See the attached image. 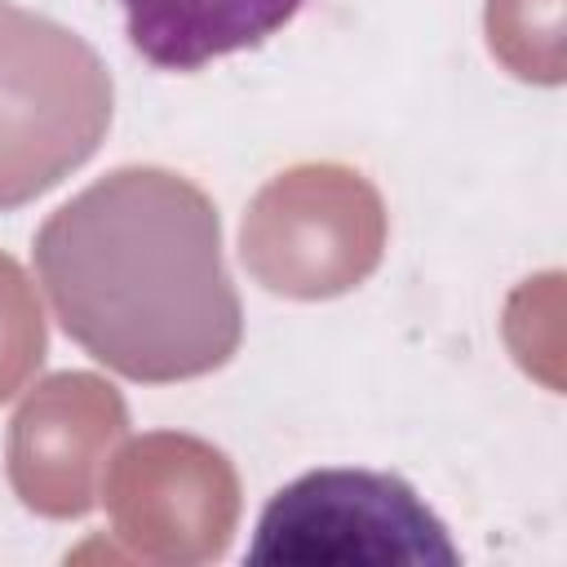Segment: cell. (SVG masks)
<instances>
[{
	"label": "cell",
	"mask_w": 567,
	"mask_h": 567,
	"mask_svg": "<svg viewBox=\"0 0 567 567\" xmlns=\"http://www.w3.org/2000/svg\"><path fill=\"white\" fill-rule=\"evenodd\" d=\"M58 328L102 368L168 385L221 368L244 337L213 199L128 164L71 195L31 248Z\"/></svg>",
	"instance_id": "6da1fadb"
},
{
	"label": "cell",
	"mask_w": 567,
	"mask_h": 567,
	"mask_svg": "<svg viewBox=\"0 0 567 567\" xmlns=\"http://www.w3.org/2000/svg\"><path fill=\"white\" fill-rule=\"evenodd\" d=\"M111 124V75L62 22L0 0V208L80 168Z\"/></svg>",
	"instance_id": "7a4b0ae2"
},
{
	"label": "cell",
	"mask_w": 567,
	"mask_h": 567,
	"mask_svg": "<svg viewBox=\"0 0 567 567\" xmlns=\"http://www.w3.org/2000/svg\"><path fill=\"white\" fill-rule=\"evenodd\" d=\"M248 563L279 567H456L439 514L381 470H310L279 487L257 518Z\"/></svg>",
	"instance_id": "3957f363"
},
{
	"label": "cell",
	"mask_w": 567,
	"mask_h": 567,
	"mask_svg": "<svg viewBox=\"0 0 567 567\" xmlns=\"http://www.w3.org/2000/svg\"><path fill=\"white\" fill-rule=\"evenodd\" d=\"M128 44L159 71H199L213 58L279 35L306 0H120Z\"/></svg>",
	"instance_id": "277c9868"
}]
</instances>
